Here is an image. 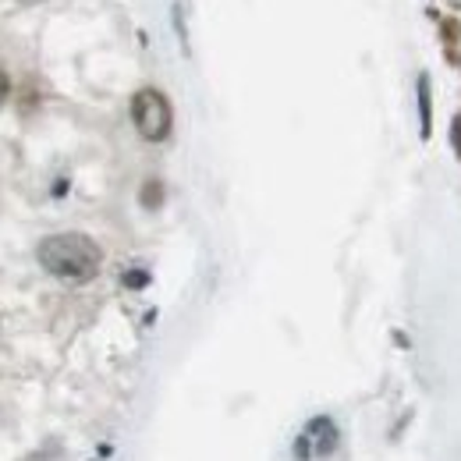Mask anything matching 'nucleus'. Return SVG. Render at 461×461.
I'll list each match as a JSON object with an SVG mask.
<instances>
[{
  "label": "nucleus",
  "instance_id": "obj_1",
  "mask_svg": "<svg viewBox=\"0 0 461 461\" xmlns=\"http://www.w3.org/2000/svg\"><path fill=\"white\" fill-rule=\"evenodd\" d=\"M40 263L47 274H54L58 281H71V285H82L89 281L96 270H100V249L93 238L86 234H50L43 245H40Z\"/></svg>",
  "mask_w": 461,
  "mask_h": 461
},
{
  "label": "nucleus",
  "instance_id": "obj_2",
  "mask_svg": "<svg viewBox=\"0 0 461 461\" xmlns=\"http://www.w3.org/2000/svg\"><path fill=\"white\" fill-rule=\"evenodd\" d=\"M131 121L135 128L146 135V139H164L171 131V104L157 93V89H142L135 100H131Z\"/></svg>",
  "mask_w": 461,
  "mask_h": 461
},
{
  "label": "nucleus",
  "instance_id": "obj_3",
  "mask_svg": "<svg viewBox=\"0 0 461 461\" xmlns=\"http://www.w3.org/2000/svg\"><path fill=\"white\" fill-rule=\"evenodd\" d=\"M334 447H338V426H334V419L320 415V419H312V422L298 433V440H294V458L320 461V458H327Z\"/></svg>",
  "mask_w": 461,
  "mask_h": 461
},
{
  "label": "nucleus",
  "instance_id": "obj_4",
  "mask_svg": "<svg viewBox=\"0 0 461 461\" xmlns=\"http://www.w3.org/2000/svg\"><path fill=\"white\" fill-rule=\"evenodd\" d=\"M419 107H422V135H429V78H419Z\"/></svg>",
  "mask_w": 461,
  "mask_h": 461
},
{
  "label": "nucleus",
  "instance_id": "obj_5",
  "mask_svg": "<svg viewBox=\"0 0 461 461\" xmlns=\"http://www.w3.org/2000/svg\"><path fill=\"white\" fill-rule=\"evenodd\" d=\"M451 139H455V149H458V157H461V117L455 121V131H451Z\"/></svg>",
  "mask_w": 461,
  "mask_h": 461
},
{
  "label": "nucleus",
  "instance_id": "obj_6",
  "mask_svg": "<svg viewBox=\"0 0 461 461\" xmlns=\"http://www.w3.org/2000/svg\"><path fill=\"white\" fill-rule=\"evenodd\" d=\"M4 96H7V75L0 71V100H4Z\"/></svg>",
  "mask_w": 461,
  "mask_h": 461
}]
</instances>
